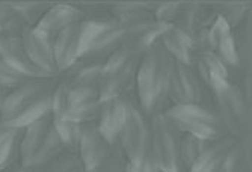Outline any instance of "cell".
<instances>
[{
	"mask_svg": "<svg viewBox=\"0 0 252 172\" xmlns=\"http://www.w3.org/2000/svg\"><path fill=\"white\" fill-rule=\"evenodd\" d=\"M53 86L50 79H29L8 92L0 107L2 124L21 130L50 114Z\"/></svg>",
	"mask_w": 252,
	"mask_h": 172,
	"instance_id": "obj_1",
	"label": "cell"
},
{
	"mask_svg": "<svg viewBox=\"0 0 252 172\" xmlns=\"http://www.w3.org/2000/svg\"><path fill=\"white\" fill-rule=\"evenodd\" d=\"M171 60V56L160 44V39L137 60L134 88L139 100V109L145 115L163 112L160 111V106L168 100L166 88Z\"/></svg>",
	"mask_w": 252,
	"mask_h": 172,
	"instance_id": "obj_2",
	"label": "cell"
},
{
	"mask_svg": "<svg viewBox=\"0 0 252 172\" xmlns=\"http://www.w3.org/2000/svg\"><path fill=\"white\" fill-rule=\"evenodd\" d=\"M63 151L66 149L56 133L52 112L21 128L18 146V162L21 166L39 171Z\"/></svg>",
	"mask_w": 252,
	"mask_h": 172,
	"instance_id": "obj_3",
	"label": "cell"
},
{
	"mask_svg": "<svg viewBox=\"0 0 252 172\" xmlns=\"http://www.w3.org/2000/svg\"><path fill=\"white\" fill-rule=\"evenodd\" d=\"M215 98V112L218 114L226 135L234 139L249 138L251 107L249 98L239 85L228 82L212 92Z\"/></svg>",
	"mask_w": 252,
	"mask_h": 172,
	"instance_id": "obj_4",
	"label": "cell"
},
{
	"mask_svg": "<svg viewBox=\"0 0 252 172\" xmlns=\"http://www.w3.org/2000/svg\"><path fill=\"white\" fill-rule=\"evenodd\" d=\"M104 20H80L66 28L53 41V56L58 73H66L77 60H80L91 44L94 42L100 30L103 29Z\"/></svg>",
	"mask_w": 252,
	"mask_h": 172,
	"instance_id": "obj_5",
	"label": "cell"
},
{
	"mask_svg": "<svg viewBox=\"0 0 252 172\" xmlns=\"http://www.w3.org/2000/svg\"><path fill=\"white\" fill-rule=\"evenodd\" d=\"M163 114L180 133L202 141H215L226 135L215 109H210L204 103L171 106Z\"/></svg>",
	"mask_w": 252,
	"mask_h": 172,
	"instance_id": "obj_6",
	"label": "cell"
},
{
	"mask_svg": "<svg viewBox=\"0 0 252 172\" xmlns=\"http://www.w3.org/2000/svg\"><path fill=\"white\" fill-rule=\"evenodd\" d=\"M148 157L160 172L178 171V141L180 132L171 124L163 112L150 115L148 119Z\"/></svg>",
	"mask_w": 252,
	"mask_h": 172,
	"instance_id": "obj_7",
	"label": "cell"
},
{
	"mask_svg": "<svg viewBox=\"0 0 252 172\" xmlns=\"http://www.w3.org/2000/svg\"><path fill=\"white\" fill-rule=\"evenodd\" d=\"M148 119L139 106L130 104L127 119L117 136V143L127 162H139L148 156Z\"/></svg>",
	"mask_w": 252,
	"mask_h": 172,
	"instance_id": "obj_8",
	"label": "cell"
},
{
	"mask_svg": "<svg viewBox=\"0 0 252 172\" xmlns=\"http://www.w3.org/2000/svg\"><path fill=\"white\" fill-rule=\"evenodd\" d=\"M202 83L193 65L171 60L166 98L171 100L172 106L202 103Z\"/></svg>",
	"mask_w": 252,
	"mask_h": 172,
	"instance_id": "obj_9",
	"label": "cell"
},
{
	"mask_svg": "<svg viewBox=\"0 0 252 172\" xmlns=\"http://www.w3.org/2000/svg\"><path fill=\"white\" fill-rule=\"evenodd\" d=\"M205 47L213 52L228 68H240V62L234 44V32L233 28L226 21L216 15L210 23L209 29L205 30Z\"/></svg>",
	"mask_w": 252,
	"mask_h": 172,
	"instance_id": "obj_10",
	"label": "cell"
},
{
	"mask_svg": "<svg viewBox=\"0 0 252 172\" xmlns=\"http://www.w3.org/2000/svg\"><path fill=\"white\" fill-rule=\"evenodd\" d=\"M127 28L115 18H106L103 29L91 44L82 60H94L103 63L113 52H117L126 39Z\"/></svg>",
	"mask_w": 252,
	"mask_h": 172,
	"instance_id": "obj_11",
	"label": "cell"
},
{
	"mask_svg": "<svg viewBox=\"0 0 252 172\" xmlns=\"http://www.w3.org/2000/svg\"><path fill=\"white\" fill-rule=\"evenodd\" d=\"M80 20H82V12L77 8L71 5L59 3L45 9V12L38 20V23L33 26V29L44 38H47L53 44V41L58 38V35H61L66 28H70L71 25L77 23Z\"/></svg>",
	"mask_w": 252,
	"mask_h": 172,
	"instance_id": "obj_12",
	"label": "cell"
},
{
	"mask_svg": "<svg viewBox=\"0 0 252 172\" xmlns=\"http://www.w3.org/2000/svg\"><path fill=\"white\" fill-rule=\"evenodd\" d=\"M130 104L131 103L124 97H113L100 101L95 125L107 142L113 143L117 141V136L127 119Z\"/></svg>",
	"mask_w": 252,
	"mask_h": 172,
	"instance_id": "obj_13",
	"label": "cell"
},
{
	"mask_svg": "<svg viewBox=\"0 0 252 172\" xmlns=\"http://www.w3.org/2000/svg\"><path fill=\"white\" fill-rule=\"evenodd\" d=\"M21 42L25 50L35 67L44 71L47 76H58V68L53 56V44L42 35H39L33 28L26 26L21 32Z\"/></svg>",
	"mask_w": 252,
	"mask_h": 172,
	"instance_id": "obj_14",
	"label": "cell"
},
{
	"mask_svg": "<svg viewBox=\"0 0 252 172\" xmlns=\"http://www.w3.org/2000/svg\"><path fill=\"white\" fill-rule=\"evenodd\" d=\"M0 60L29 79H52L31 62L20 35L0 36Z\"/></svg>",
	"mask_w": 252,
	"mask_h": 172,
	"instance_id": "obj_15",
	"label": "cell"
},
{
	"mask_svg": "<svg viewBox=\"0 0 252 172\" xmlns=\"http://www.w3.org/2000/svg\"><path fill=\"white\" fill-rule=\"evenodd\" d=\"M110 142L104 139L95 124H86L82 127V133L76 154L83 163L85 169H94L103 162L110 149Z\"/></svg>",
	"mask_w": 252,
	"mask_h": 172,
	"instance_id": "obj_16",
	"label": "cell"
},
{
	"mask_svg": "<svg viewBox=\"0 0 252 172\" xmlns=\"http://www.w3.org/2000/svg\"><path fill=\"white\" fill-rule=\"evenodd\" d=\"M192 65L204 86H207L209 91H216L219 86L231 82L230 79V68L209 49L199 50L195 57Z\"/></svg>",
	"mask_w": 252,
	"mask_h": 172,
	"instance_id": "obj_17",
	"label": "cell"
},
{
	"mask_svg": "<svg viewBox=\"0 0 252 172\" xmlns=\"http://www.w3.org/2000/svg\"><path fill=\"white\" fill-rule=\"evenodd\" d=\"M168 28H169L168 25L160 23L156 18L145 21V23L130 26L127 28V32H126L124 46L133 55L141 57V55H144L150 47L156 44Z\"/></svg>",
	"mask_w": 252,
	"mask_h": 172,
	"instance_id": "obj_18",
	"label": "cell"
},
{
	"mask_svg": "<svg viewBox=\"0 0 252 172\" xmlns=\"http://www.w3.org/2000/svg\"><path fill=\"white\" fill-rule=\"evenodd\" d=\"M160 44L172 60L188 63V65H192L195 55L201 50L199 44L192 36L174 26H169L160 36Z\"/></svg>",
	"mask_w": 252,
	"mask_h": 172,
	"instance_id": "obj_19",
	"label": "cell"
},
{
	"mask_svg": "<svg viewBox=\"0 0 252 172\" xmlns=\"http://www.w3.org/2000/svg\"><path fill=\"white\" fill-rule=\"evenodd\" d=\"M20 138V128L8 127L5 124L0 125V172L12 165H17Z\"/></svg>",
	"mask_w": 252,
	"mask_h": 172,
	"instance_id": "obj_20",
	"label": "cell"
},
{
	"mask_svg": "<svg viewBox=\"0 0 252 172\" xmlns=\"http://www.w3.org/2000/svg\"><path fill=\"white\" fill-rule=\"evenodd\" d=\"M154 12L156 9H151L150 6L141 3H124L112 8V18L120 21L126 28H130L134 25L154 20Z\"/></svg>",
	"mask_w": 252,
	"mask_h": 172,
	"instance_id": "obj_21",
	"label": "cell"
},
{
	"mask_svg": "<svg viewBox=\"0 0 252 172\" xmlns=\"http://www.w3.org/2000/svg\"><path fill=\"white\" fill-rule=\"evenodd\" d=\"M209 142L210 141H202L195 136L181 133L178 141V171L189 172V169L196 162V159Z\"/></svg>",
	"mask_w": 252,
	"mask_h": 172,
	"instance_id": "obj_22",
	"label": "cell"
},
{
	"mask_svg": "<svg viewBox=\"0 0 252 172\" xmlns=\"http://www.w3.org/2000/svg\"><path fill=\"white\" fill-rule=\"evenodd\" d=\"M251 168V142L249 138L239 139L228 153L220 172H249Z\"/></svg>",
	"mask_w": 252,
	"mask_h": 172,
	"instance_id": "obj_23",
	"label": "cell"
},
{
	"mask_svg": "<svg viewBox=\"0 0 252 172\" xmlns=\"http://www.w3.org/2000/svg\"><path fill=\"white\" fill-rule=\"evenodd\" d=\"M82 127L77 122H73L66 118H55V128L56 133L61 139V142L63 143L66 151L76 153L77 151V145H79V139H80V133H82Z\"/></svg>",
	"mask_w": 252,
	"mask_h": 172,
	"instance_id": "obj_24",
	"label": "cell"
},
{
	"mask_svg": "<svg viewBox=\"0 0 252 172\" xmlns=\"http://www.w3.org/2000/svg\"><path fill=\"white\" fill-rule=\"evenodd\" d=\"M39 172H86V169L76 153L63 151L39 169Z\"/></svg>",
	"mask_w": 252,
	"mask_h": 172,
	"instance_id": "obj_25",
	"label": "cell"
},
{
	"mask_svg": "<svg viewBox=\"0 0 252 172\" xmlns=\"http://www.w3.org/2000/svg\"><path fill=\"white\" fill-rule=\"evenodd\" d=\"M25 28L26 25L9 3H0V36L21 35Z\"/></svg>",
	"mask_w": 252,
	"mask_h": 172,
	"instance_id": "obj_26",
	"label": "cell"
},
{
	"mask_svg": "<svg viewBox=\"0 0 252 172\" xmlns=\"http://www.w3.org/2000/svg\"><path fill=\"white\" fill-rule=\"evenodd\" d=\"M9 6L20 15L23 23L29 28H33L41 18V15L45 12V9L49 8L44 3H35V2H12L9 3Z\"/></svg>",
	"mask_w": 252,
	"mask_h": 172,
	"instance_id": "obj_27",
	"label": "cell"
},
{
	"mask_svg": "<svg viewBox=\"0 0 252 172\" xmlns=\"http://www.w3.org/2000/svg\"><path fill=\"white\" fill-rule=\"evenodd\" d=\"M127 168V159L124 153L121 151V148L118 146L117 142H113L110 145L109 153L103 159V162L98 165L100 172H126Z\"/></svg>",
	"mask_w": 252,
	"mask_h": 172,
	"instance_id": "obj_28",
	"label": "cell"
},
{
	"mask_svg": "<svg viewBox=\"0 0 252 172\" xmlns=\"http://www.w3.org/2000/svg\"><path fill=\"white\" fill-rule=\"evenodd\" d=\"M26 80H29V77L23 76L12 67L6 65L3 60H0V89L11 92L15 88H18L20 85L25 83Z\"/></svg>",
	"mask_w": 252,
	"mask_h": 172,
	"instance_id": "obj_29",
	"label": "cell"
},
{
	"mask_svg": "<svg viewBox=\"0 0 252 172\" xmlns=\"http://www.w3.org/2000/svg\"><path fill=\"white\" fill-rule=\"evenodd\" d=\"M126 172H157V169L151 162V159L147 156L139 162H127Z\"/></svg>",
	"mask_w": 252,
	"mask_h": 172,
	"instance_id": "obj_30",
	"label": "cell"
},
{
	"mask_svg": "<svg viewBox=\"0 0 252 172\" xmlns=\"http://www.w3.org/2000/svg\"><path fill=\"white\" fill-rule=\"evenodd\" d=\"M2 172H39V171L32 169V168H26V166H21V165L18 163V165H12V166L6 168V169L2 171Z\"/></svg>",
	"mask_w": 252,
	"mask_h": 172,
	"instance_id": "obj_31",
	"label": "cell"
},
{
	"mask_svg": "<svg viewBox=\"0 0 252 172\" xmlns=\"http://www.w3.org/2000/svg\"><path fill=\"white\" fill-rule=\"evenodd\" d=\"M86 172H100V171H98V168H94V169H88Z\"/></svg>",
	"mask_w": 252,
	"mask_h": 172,
	"instance_id": "obj_32",
	"label": "cell"
},
{
	"mask_svg": "<svg viewBox=\"0 0 252 172\" xmlns=\"http://www.w3.org/2000/svg\"><path fill=\"white\" fill-rule=\"evenodd\" d=\"M0 125H2V121H0Z\"/></svg>",
	"mask_w": 252,
	"mask_h": 172,
	"instance_id": "obj_33",
	"label": "cell"
},
{
	"mask_svg": "<svg viewBox=\"0 0 252 172\" xmlns=\"http://www.w3.org/2000/svg\"><path fill=\"white\" fill-rule=\"evenodd\" d=\"M157 172H160V171H157Z\"/></svg>",
	"mask_w": 252,
	"mask_h": 172,
	"instance_id": "obj_34",
	"label": "cell"
}]
</instances>
